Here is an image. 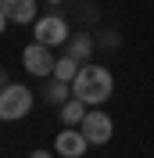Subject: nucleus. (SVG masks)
<instances>
[{
  "instance_id": "obj_1",
  "label": "nucleus",
  "mask_w": 154,
  "mask_h": 158,
  "mask_svg": "<svg viewBox=\"0 0 154 158\" xmlns=\"http://www.w3.org/2000/svg\"><path fill=\"white\" fill-rule=\"evenodd\" d=\"M111 90H115V79H111L107 69H100V65H83L79 76L72 79V97L86 101L90 108L104 104V101L111 97Z\"/></svg>"
},
{
  "instance_id": "obj_2",
  "label": "nucleus",
  "mask_w": 154,
  "mask_h": 158,
  "mask_svg": "<svg viewBox=\"0 0 154 158\" xmlns=\"http://www.w3.org/2000/svg\"><path fill=\"white\" fill-rule=\"evenodd\" d=\"M32 111V90L18 86V83H7L4 94H0V118L4 122H18Z\"/></svg>"
},
{
  "instance_id": "obj_3",
  "label": "nucleus",
  "mask_w": 154,
  "mask_h": 158,
  "mask_svg": "<svg viewBox=\"0 0 154 158\" xmlns=\"http://www.w3.org/2000/svg\"><path fill=\"white\" fill-rule=\"evenodd\" d=\"M22 61H25V69L32 76H54V65H58V58H50V47L39 43V40L22 50Z\"/></svg>"
},
{
  "instance_id": "obj_4",
  "label": "nucleus",
  "mask_w": 154,
  "mask_h": 158,
  "mask_svg": "<svg viewBox=\"0 0 154 158\" xmlns=\"http://www.w3.org/2000/svg\"><path fill=\"white\" fill-rule=\"evenodd\" d=\"M36 40L47 43V47H58V43H68V22L61 15H47V18L36 22Z\"/></svg>"
},
{
  "instance_id": "obj_5",
  "label": "nucleus",
  "mask_w": 154,
  "mask_h": 158,
  "mask_svg": "<svg viewBox=\"0 0 154 158\" xmlns=\"http://www.w3.org/2000/svg\"><path fill=\"white\" fill-rule=\"evenodd\" d=\"M86 148H90V140H86V133L83 129H61L58 133V140H54V151L58 155H65V158H83L86 155Z\"/></svg>"
},
{
  "instance_id": "obj_6",
  "label": "nucleus",
  "mask_w": 154,
  "mask_h": 158,
  "mask_svg": "<svg viewBox=\"0 0 154 158\" xmlns=\"http://www.w3.org/2000/svg\"><path fill=\"white\" fill-rule=\"evenodd\" d=\"M83 133H86L90 144H107L111 140V133H115V126H111V118L104 115V111H86V118H83Z\"/></svg>"
},
{
  "instance_id": "obj_7",
  "label": "nucleus",
  "mask_w": 154,
  "mask_h": 158,
  "mask_svg": "<svg viewBox=\"0 0 154 158\" xmlns=\"http://www.w3.org/2000/svg\"><path fill=\"white\" fill-rule=\"evenodd\" d=\"M0 22H36V0H0Z\"/></svg>"
},
{
  "instance_id": "obj_8",
  "label": "nucleus",
  "mask_w": 154,
  "mask_h": 158,
  "mask_svg": "<svg viewBox=\"0 0 154 158\" xmlns=\"http://www.w3.org/2000/svg\"><path fill=\"white\" fill-rule=\"evenodd\" d=\"M86 111H90V104H86V101L72 97L68 104H61V122H68V126H83V118H86Z\"/></svg>"
},
{
  "instance_id": "obj_9",
  "label": "nucleus",
  "mask_w": 154,
  "mask_h": 158,
  "mask_svg": "<svg viewBox=\"0 0 154 158\" xmlns=\"http://www.w3.org/2000/svg\"><path fill=\"white\" fill-rule=\"evenodd\" d=\"M68 94H72V83H61V79H50V83H47V90H43L47 104H54V108L68 104Z\"/></svg>"
},
{
  "instance_id": "obj_10",
  "label": "nucleus",
  "mask_w": 154,
  "mask_h": 158,
  "mask_svg": "<svg viewBox=\"0 0 154 158\" xmlns=\"http://www.w3.org/2000/svg\"><path fill=\"white\" fill-rule=\"evenodd\" d=\"M79 65H83V61H75L72 54L58 58V65H54V79H61V83H72V79L79 76Z\"/></svg>"
},
{
  "instance_id": "obj_11",
  "label": "nucleus",
  "mask_w": 154,
  "mask_h": 158,
  "mask_svg": "<svg viewBox=\"0 0 154 158\" xmlns=\"http://www.w3.org/2000/svg\"><path fill=\"white\" fill-rule=\"evenodd\" d=\"M90 50H93V40H90V36H72V40H68V54H72L75 61H86Z\"/></svg>"
},
{
  "instance_id": "obj_12",
  "label": "nucleus",
  "mask_w": 154,
  "mask_h": 158,
  "mask_svg": "<svg viewBox=\"0 0 154 158\" xmlns=\"http://www.w3.org/2000/svg\"><path fill=\"white\" fill-rule=\"evenodd\" d=\"M29 158H54V155H50V151H32Z\"/></svg>"
},
{
  "instance_id": "obj_13",
  "label": "nucleus",
  "mask_w": 154,
  "mask_h": 158,
  "mask_svg": "<svg viewBox=\"0 0 154 158\" xmlns=\"http://www.w3.org/2000/svg\"><path fill=\"white\" fill-rule=\"evenodd\" d=\"M50 4H61V0H50Z\"/></svg>"
}]
</instances>
